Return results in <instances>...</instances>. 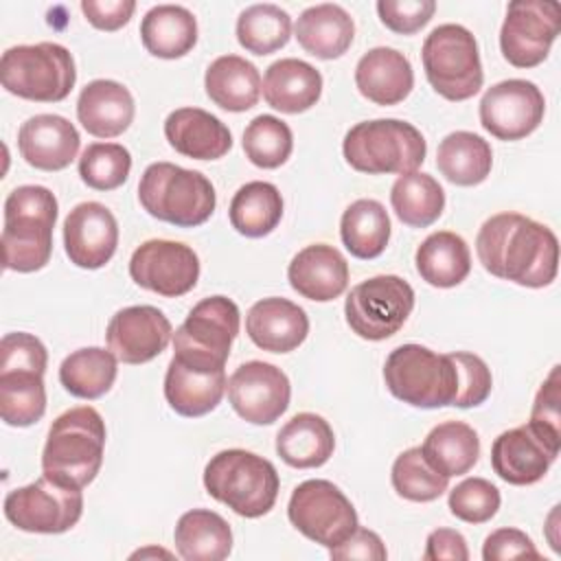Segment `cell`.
<instances>
[{"label": "cell", "mask_w": 561, "mask_h": 561, "mask_svg": "<svg viewBox=\"0 0 561 561\" xmlns=\"http://www.w3.org/2000/svg\"><path fill=\"white\" fill-rule=\"evenodd\" d=\"M476 252L489 274L522 287L539 289L557 278V234L519 213L489 217L478 230Z\"/></svg>", "instance_id": "1"}, {"label": "cell", "mask_w": 561, "mask_h": 561, "mask_svg": "<svg viewBox=\"0 0 561 561\" xmlns=\"http://www.w3.org/2000/svg\"><path fill=\"white\" fill-rule=\"evenodd\" d=\"M57 221V197L39 184H24L4 199L2 265L28 274L48 265L53 254V228Z\"/></svg>", "instance_id": "2"}, {"label": "cell", "mask_w": 561, "mask_h": 561, "mask_svg": "<svg viewBox=\"0 0 561 561\" xmlns=\"http://www.w3.org/2000/svg\"><path fill=\"white\" fill-rule=\"evenodd\" d=\"M105 449V421L92 405H77L59 414L42 451L44 476L68 486H88L101 465Z\"/></svg>", "instance_id": "3"}, {"label": "cell", "mask_w": 561, "mask_h": 561, "mask_svg": "<svg viewBox=\"0 0 561 561\" xmlns=\"http://www.w3.org/2000/svg\"><path fill=\"white\" fill-rule=\"evenodd\" d=\"M204 486L237 515L254 519L274 508L280 478L267 458L248 449H224L206 462Z\"/></svg>", "instance_id": "4"}, {"label": "cell", "mask_w": 561, "mask_h": 561, "mask_svg": "<svg viewBox=\"0 0 561 561\" xmlns=\"http://www.w3.org/2000/svg\"><path fill=\"white\" fill-rule=\"evenodd\" d=\"M138 199L151 217L178 228L202 226L217 206L210 180L173 162H153L142 171Z\"/></svg>", "instance_id": "5"}, {"label": "cell", "mask_w": 561, "mask_h": 561, "mask_svg": "<svg viewBox=\"0 0 561 561\" xmlns=\"http://www.w3.org/2000/svg\"><path fill=\"white\" fill-rule=\"evenodd\" d=\"M342 153L359 173L405 175L423 164L427 142L408 121L375 118L362 121L346 131Z\"/></svg>", "instance_id": "6"}, {"label": "cell", "mask_w": 561, "mask_h": 561, "mask_svg": "<svg viewBox=\"0 0 561 561\" xmlns=\"http://www.w3.org/2000/svg\"><path fill=\"white\" fill-rule=\"evenodd\" d=\"M383 381L392 397L414 408L451 405L458 392V370L449 353L421 344H401L386 357Z\"/></svg>", "instance_id": "7"}, {"label": "cell", "mask_w": 561, "mask_h": 561, "mask_svg": "<svg viewBox=\"0 0 561 561\" xmlns=\"http://www.w3.org/2000/svg\"><path fill=\"white\" fill-rule=\"evenodd\" d=\"M0 81L20 99L57 103L75 88V59L66 46L55 42L11 46L0 59Z\"/></svg>", "instance_id": "8"}, {"label": "cell", "mask_w": 561, "mask_h": 561, "mask_svg": "<svg viewBox=\"0 0 561 561\" xmlns=\"http://www.w3.org/2000/svg\"><path fill=\"white\" fill-rule=\"evenodd\" d=\"M423 70L447 101H467L482 88L484 72L473 33L462 24H440L423 42Z\"/></svg>", "instance_id": "9"}, {"label": "cell", "mask_w": 561, "mask_h": 561, "mask_svg": "<svg viewBox=\"0 0 561 561\" xmlns=\"http://www.w3.org/2000/svg\"><path fill=\"white\" fill-rule=\"evenodd\" d=\"M239 327V307L226 296H208L188 311L173 333V357L206 368H226Z\"/></svg>", "instance_id": "10"}, {"label": "cell", "mask_w": 561, "mask_h": 561, "mask_svg": "<svg viewBox=\"0 0 561 561\" xmlns=\"http://www.w3.org/2000/svg\"><path fill=\"white\" fill-rule=\"evenodd\" d=\"M414 309V289L394 274H379L357 283L344 302L351 331L364 340L381 342L392 337Z\"/></svg>", "instance_id": "11"}, {"label": "cell", "mask_w": 561, "mask_h": 561, "mask_svg": "<svg viewBox=\"0 0 561 561\" xmlns=\"http://www.w3.org/2000/svg\"><path fill=\"white\" fill-rule=\"evenodd\" d=\"M83 513V493L42 473L35 482L13 489L4 497V517L24 533L59 535L70 530Z\"/></svg>", "instance_id": "12"}, {"label": "cell", "mask_w": 561, "mask_h": 561, "mask_svg": "<svg viewBox=\"0 0 561 561\" xmlns=\"http://www.w3.org/2000/svg\"><path fill=\"white\" fill-rule=\"evenodd\" d=\"M287 517L307 539L335 548L359 526L357 511L351 500L329 480H305L289 497Z\"/></svg>", "instance_id": "13"}, {"label": "cell", "mask_w": 561, "mask_h": 561, "mask_svg": "<svg viewBox=\"0 0 561 561\" xmlns=\"http://www.w3.org/2000/svg\"><path fill=\"white\" fill-rule=\"evenodd\" d=\"M561 28V9L548 0H515L500 28L502 57L515 68L539 66Z\"/></svg>", "instance_id": "14"}, {"label": "cell", "mask_w": 561, "mask_h": 561, "mask_svg": "<svg viewBox=\"0 0 561 561\" xmlns=\"http://www.w3.org/2000/svg\"><path fill=\"white\" fill-rule=\"evenodd\" d=\"M131 280L158 296L178 298L188 294L199 278V259L182 241L149 239L129 259Z\"/></svg>", "instance_id": "15"}, {"label": "cell", "mask_w": 561, "mask_h": 561, "mask_svg": "<svg viewBox=\"0 0 561 561\" xmlns=\"http://www.w3.org/2000/svg\"><path fill=\"white\" fill-rule=\"evenodd\" d=\"M546 99L526 79H504L491 85L480 101V123L497 140H522L543 121Z\"/></svg>", "instance_id": "16"}, {"label": "cell", "mask_w": 561, "mask_h": 561, "mask_svg": "<svg viewBox=\"0 0 561 561\" xmlns=\"http://www.w3.org/2000/svg\"><path fill=\"white\" fill-rule=\"evenodd\" d=\"M228 401L232 410L252 425H270L289 408L291 386L287 375L261 359L241 364L228 379Z\"/></svg>", "instance_id": "17"}, {"label": "cell", "mask_w": 561, "mask_h": 561, "mask_svg": "<svg viewBox=\"0 0 561 561\" xmlns=\"http://www.w3.org/2000/svg\"><path fill=\"white\" fill-rule=\"evenodd\" d=\"M169 318L151 305H131L116 311L107 324V348L123 364H147L171 342Z\"/></svg>", "instance_id": "18"}, {"label": "cell", "mask_w": 561, "mask_h": 561, "mask_svg": "<svg viewBox=\"0 0 561 561\" xmlns=\"http://www.w3.org/2000/svg\"><path fill=\"white\" fill-rule=\"evenodd\" d=\"M118 224L112 210L101 202L77 204L64 221V248L81 270L103 267L116 252Z\"/></svg>", "instance_id": "19"}, {"label": "cell", "mask_w": 561, "mask_h": 561, "mask_svg": "<svg viewBox=\"0 0 561 561\" xmlns=\"http://www.w3.org/2000/svg\"><path fill=\"white\" fill-rule=\"evenodd\" d=\"M557 456L559 449L541 438L530 423L502 432L491 445L493 471L515 486L539 482Z\"/></svg>", "instance_id": "20"}, {"label": "cell", "mask_w": 561, "mask_h": 561, "mask_svg": "<svg viewBox=\"0 0 561 561\" xmlns=\"http://www.w3.org/2000/svg\"><path fill=\"white\" fill-rule=\"evenodd\" d=\"M77 127L59 114H35L18 131V149L26 164L39 171L66 169L79 151Z\"/></svg>", "instance_id": "21"}, {"label": "cell", "mask_w": 561, "mask_h": 561, "mask_svg": "<svg viewBox=\"0 0 561 561\" xmlns=\"http://www.w3.org/2000/svg\"><path fill=\"white\" fill-rule=\"evenodd\" d=\"M287 280L294 291L313 302H329L348 287V263L344 254L329 243L302 248L287 267Z\"/></svg>", "instance_id": "22"}, {"label": "cell", "mask_w": 561, "mask_h": 561, "mask_svg": "<svg viewBox=\"0 0 561 561\" xmlns=\"http://www.w3.org/2000/svg\"><path fill=\"white\" fill-rule=\"evenodd\" d=\"M226 386V368H206L171 357L164 375V399L178 414L195 419L219 405Z\"/></svg>", "instance_id": "23"}, {"label": "cell", "mask_w": 561, "mask_h": 561, "mask_svg": "<svg viewBox=\"0 0 561 561\" xmlns=\"http://www.w3.org/2000/svg\"><path fill=\"white\" fill-rule=\"evenodd\" d=\"M245 331L259 348L270 353H289L307 340L309 318L296 302L270 296L250 307L245 316Z\"/></svg>", "instance_id": "24"}, {"label": "cell", "mask_w": 561, "mask_h": 561, "mask_svg": "<svg viewBox=\"0 0 561 561\" xmlns=\"http://www.w3.org/2000/svg\"><path fill=\"white\" fill-rule=\"evenodd\" d=\"M169 145L193 160H219L232 147L230 129L202 107H178L164 121Z\"/></svg>", "instance_id": "25"}, {"label": "cell", "mask_w": 561, "mask_h": 561, "mask_svg": "<svg viewBox=\"0 0 561 561\" xmlns=\"http://www.w3.org/2000/svg\"><path fill=\"white\" fill-rule=\"evenodd\" d=\"M355 85L375 105H397L414 88L412 64L397 48H370L355 66Z\"/></svg>", "instance_id": "26"}, {"label": "cell", "mask_w": 561, "mask_h": 561, "mask_svg": "<svg viewBox=\"0 0 561 561\" xmlns=\"http://www.w3.org/2000/svg\"><path fill=\"white\" fill-rule=\"evenodd\" d=\"M136 114L131 92L112 79L90 81L77 99L81 127L96 138H116L131 125Z\"/></svg>", "instance_id": "27"}, {"label": "cell", "mask_w": 561, "mask_h": 561, "mask_svg": "<svg viewBox=\"0 0 561 561\" xmlns=\"http://www.w3.org/2000/svg\"><path fill=\"white\" fill-rule=\"evenodd\" d=\"M322 75L311 64L285 57L267 66L263 77V99L283 114H300L318 103Z\"/></svg>", "instance_id": "28"}, {"label": "cell", "mask_w": 561, "mask_h": 561, "mask_svg": "<svg viewBox=\"0 0 561 561\" xmlns=\"http://www.w3.org/2000/svg\"><path fill=\"white\" fill-rule=\"evenodd\" d=\"M294 33L309 55L318 59H337L353 44L355 22L344 7L322 2L298 15Z\"/></svg>", "instance_id": "29"}, {"label": "cell", "mask_w": 561, "mask_h": 561, "mask_svg": "<svg viewBox=\"0 0 561 561\" xmlns=\"http://www.w3.org/2000/svg\"><path fill=\"white\" fill-rule=\"evenodd\" d=\"M335 449V434L327 419L313 412L291 416L276 434V454L296 469L322 467Z\"/></svg>", "instance_id": "30"}, {"label": "cell", "mask_w": 561, "mask_h": 561, "mask_svg": "<svg viewBox=\"0 0 561 561\" xmlns=\"http://www.w3.org/2000/svg\"><path fill=\"white\" fill-rule=\"evenodd\" d=\"M204 88L208 99L221 110L245 112L261 96V75L252 61L239 55H221L206 68Z\"/></svg>", "instance_id": "31"}, {"label": "cell", "mask_w": 561, "mask_h": 561, "mask_svg": "<svg viewBox=\"0 0 561 561\" xmlns=\"http://www.w3.org/2000/svg\"><path fill=\"white\" fill-rule=\"evenodd\" d=\"M140 39L153 57H184L197 44V20L182 4H156L140 22Z\"/></svg>", "instance_id": "32"}, {"label": "cell", "mask_w": 561, "mask_h": 561, "mask_svg": "<svg viewBox=\"0 0 561 561\" xmlns=\"http://www.w3.org/2000/svg\"><path fill=\"white\" fill-rule=\"evenodd\" d=\"M173 541L186 561H221L232 550V530L219 513L193 508L178 519Z\"/></svg>", "instance_id": "33"}, {"label": "cell", "mask_w": 561, "mask_h": 561, "mask_svg": "<svg viewBox=\"0 0 561 561\" xmlns=\"http://www.w3.org/2000/svg\"><path fill=\"white\" fill-rule=\"evenodd\" d=\"M414 261L421 278L440 289L460 285L471 272L469 245L451 230H438L425 237L416 248Z\"/></svg>", "instance_id": "34"}, {"label": "cell", "mask_w": 561, "mask_h": 561, "mask_svg": "<svg viewBox=\"0 0 561 561\" xmlns=\"http://www.w3.org/2000/svg\"><path fill=\"white\" fill-rule=\"evenodd\" d=\"M436 167L451 184L476 186L489 178L493 151L491 145L473 131H451L436 149Z\"/></svg>", "instance_id": "35"}, {"label": "cell", "mask_w": 561, "mask_h": 561, "mask_svg": "<svg viewBox=\"0 0 561 561\" xmlns=\"http://www.w3.org/2000/svg\"><path fill=\"white\" fill-rule=\"evenodd\" d=\"M421 451L438 473L454 478L473 469L480 456V438L469 423L445 421L430 430Z\"/></svg>", "instance_id": "36"}, {"label": "cell", "mask_w": 561, "mask_h": 561, "mask_svg": "<svg viewBox=\"0 0 561 561\" xmlns=\"http://www.w3.org/2000/svg\"><path fill=\"white\" fill-rule=\"evenodd\" d=\"M230 226L250 239L270 234L283 217V197L272 182L254 180L243 184L230 199Z\"/></svg>", "instance_id": "37"}, {"label": "cell", "mask_w": 561, "mask_h": 561, "mask_svg": "<svg viewBox=\"0 0 561 561\" xmlns=\"http://www.w3.org/2000/svg\"><path fill=\"white\" fill-rule=\"evenodd\" d=\"M340 237L355 259H377L390 241V217L381 202L355 199L340 219Z\"/></svg>", "instance_id": "38"}, {"label": "cell", "mask_w": 561, "mask_h": 561, "mask_svg": "<svg viewBox=\"0 0 561 561\" xmlns=\"http://www.w3.org/2000/svg\"><path fill=\"white\" fill-rule=\"evenodd\" d=\"M116 373L118 359L110 348L85 346L64 357L59 366V381L72 397L90 401L110 392L116 381Z\"/></svg>", "instance_id": "39"}, {"label": "cell", "mask_w": 561, "mask_h": 561, "mask_svg": "<svg viewBox=\"0 0 561 561\" xmlns=\"http://www.w3.org/2000/svg\"><path fill=\"white\" fill-rule=\"evenodd\" d=\"M390 204L401 224L410 228H427L443 215L445 191L432 175L412 171L394 180Z\"/></svg>", "instance_id": "40"}, {"label": "cell", "mask_w": 561, "mask_h": 561, "mask_svg": "<svg viewBox=\"0 0 561 561\" xmlns=\"http://www.w3.org/2000/svg\"><path fill=\"white\" fill-rule=\"evenodd\" d=\"M46 412L44 375L35 370H0V416L11 427H28Z\"/></svg>", "instance_id": "41"}, {"label": "cell", "mask_w": 561, "mask_h": 561, "mask_svg": "<svg viewBox=\"0 0 561 561\" xmlns=\"http://www.w3.org/2000/svg\"><path fill=\"white\" fill-rule=\"evenodd\" d=\"M291 37V18L278 4H252L237 18V39L252 55H272Z\"/></svg>", "instance_id": "42"}, {"label": "cell", "mask_w": 561, "mask_h": 561, "mask_svg": "<svg viewBox=\"0 0 561 561\" xmlns=\"http://www.w3.org/2000/svg\"><path fill=\"white\" fill-rule=\"evenodd\" d=\"M390 480L397 495L410 502H434L449 486V478L427 462L421 447H410L394 458Z\"/></svg>", "instance_id": "43"}, {"label": "cell", "mask_w": 561, "mask_h": 561, "mask_svg": "<svg viewBox=\"0 0 561 561\" xmlns=\"http://www.w3.org/2000/svg\"><path fill=\"white\" fill-rule=\"evenodd\" d=\"M294 149V134L285 121L272 114H261L243 129L245 158L259 169H278Z\"/></svg>", "instance_id": "44"}, {"label": "cell", "mask_w": 561, "mask_h": 561, "mask_svg": "<svg viewBox=\"0 0 561 561\" xmlns=\"http://www.w3.org/2000/svg\"><path fill=\"white\" fill-rule=\"evenodd\" d=\"M131 171V153L118 142H92L79 158V175L94 191L123 186Z\"/></svg>", "instance_id": "45"}, {"label": "cell", "mask_w": 561, "mask_h": 561, "mask_svg": "<svg viewBox=\"0 0 561 561\" xmlns=\"http://www.w3.org/2000/svg\"><path fill=\"white\" fill-rule=\"evenodd\" d=\"M500 491L484 478H467L449 491V511L467 524H484L500 508Z\"/></svg>", "instance_id": "46"}, {"label": "cell", "mask_w": 561, "mask_h": 561, "mask_svg": "<svg viewBox=\"0 0 561 561\" xmlns=\"http://www.w3.org/2000/svg\"><path fill=\"white\" fill-rule=\"evenodd\" d=\"M449 357L454 359L458 370V392L451 405L476 408L484 403L493 388V377L484 359L467 351H454L449 353Z\"/></svg>", "instance_id": "47"}, {"label": "cell", "mask_w": 561, "mask_h": 561, "mask_svg": "<svg viewBox=\"0 0 561 561\" xmlns=\"http://www.w3.org/2000/svg\"><path fill=\"white\" fill-rule=\"evenodd\" d=\"M559 401H561V379H559V366H552L548 379L541 383L533 412H530V427L546 438L552 447L561 449V412H559Z\"/></svg>", "instance_id": "48"}, {"label": "cell", "mask_w": 561, "mask_h": 561, "mask_svg": "<svg viewBox=\"0 0 561 561\" xmlns=\"http://www.w3.org/2000/svg\"><path fill=\"white\" fill-rule=\"evenodd\" d=\"M48 353L39 337L18 331L7 333L0 342V370H35L46 373Z\"/></svg>", "instance_id": "49"}, {"label": "cell", "mask_w": 561, "mask_h": 561, "mask_svg": "<svg viewBox=\"0 0 561 561\" xmlns=\"http://www.w3.org/2000/svg\"><path fill=\"white\" fill-rule=\"evenodd\" d=\"M434 0H379L377 13L386 28L399 35H414L434 15Z\"/></svg>", "instance_id": "50"}, {"label": "cell", "mask_w": 561, "mask_h": 561, "mask_svg": "<svg viewBox=\"0 0 561 561\" xmlns=\"http://www.w3.org/2000/svg\"><path fill=\"white\" fill-rule=\"evenodd\" d=\"M541 559L539 550L535 548L533 539L519 528H497L486 535L482 543V559L484 561H504V559Z\"/></svg>", "instance_id": "51"}, {"label": "cell", "mask_w": 561, "mask_h": 561, "mask_svg": "<svg viewBox=\"0 0 561 561\" xmlns=\"http://www.w3.org/2000/svg\"><path fill=\"white\" fill-rule=\"evenodd\" d=\"M81 11L94 28L118 31L131 20L136 11V2L134 0H83Z\"/></svg>", "instance_id": "52"}, {"label": "cell", "mask_w": 561, "mask_h": 561, "mask_svg": "<svg viewBox=\"0 0 561 561\" xmlns=\"http://www.w3.org/2000/svg\"><path fill=\"white\" fill-rule=\"evenodd\" d=\"M331 559H362V561H383L388 550L381 537L368 528H355L348 539L329 550Z\"/></svg>", "instance_id": "53"}, {"label": "cell", "mask_w": 561, "mask_h": 561, "mask_svg": "<svg viewBox=\"0 0 561 561\" xmlns=\"http://www.w3.org/2000/svg\"><path fill=\"white\" fill-rule=\"evenodd\" d=\"M425 561H467L469 548L467 539L454 528H436L425 541Z\"/></svg>", "instance_id": "54"}, {"label": "cell", "mask_w": 561, "mask_h": 561, "mask_svg": "<svg viewBox=\"0 0 561 561\" xmlns=\"http://www.w3.org/2000/svg\"><path fill=\"white\" fill-rule=\"evenodd\" d=\"M151 554H164V557H171V552H167V550H160V548H158V550H156V548H145V550L134 552V554H131V559H138V557L142 559V557H151Z\"/></svg>", "instance_id": "55"}]
</instances>
